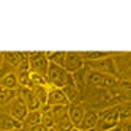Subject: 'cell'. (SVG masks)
Instances as JSON below:
<instances>
[{"mask_svg":"<svg viewBox=\"0 0 131 131\" xmlns=\"http://www.w3.org/2000/svg\"><path fill=\"white\" fill-rule=\"evenodd\" d=\"M84 84L90 89H106L111 90L118 85V79L114 76H107V74H101L93 70H85V76H84Z\"/></svg>","mask_w":131,"mask_h":131,"instance_id":"cell-1","label":"cell"},{"mask_svg":"<svg viewBox=\"0 0 131 131\" xmlns=\"http://www.w3.org/2000/svg\"><path fill=\"white\" fill-rule=\"evenodd\" d=\"M120 125L118 120V106H111L98 112V123H96V129L98 131H106Z\"/></svg>","mask_w":131,"mask_h":131,"instance_id":"cell-2","label":"cell"},{"mask_svg":"<svg viewBox=\"0 0 131 131\" xmlns=\"http://www.w3.org/2000/svg\"><path fill=\"white\" fill-rule=\"evenodd\" d=\"M68 78H70V73L65 71V68L59 67L55 63H49L48 71H46V82H48L49 87L62 89L68 82Z\"/></svg>","mask_w":131,"mask_h":131,"instance_id":"cell-3","label":"cell"},{"mask_svg":"<svg viewBox=\"0 0 131 131\" xmlns=\"http://www.w3.org/2000/svg\"><path fill=\"white\" fill-rule=\"evenodd\" d=\"M87 65H89V70L98 71L101 74H107V76H114V78L118 76V71L115 67V59L112 55H109L106 59H101V60H96V62H89Z\"/></svg>","mask_w":131,"mask_h":131,"instance_id":"cell-4","label":"cell"},{"mask_svg":"<svg viewBox=\"0 0 131 131\" xmlns=\"http://www.w3.org/2000/svg\"><path fill=\"white\" fill-rule=\"evenodd\" d=\"M29 65H30V71L41 74L46 78V71H48L49 62L46 59L44 52H29Z\"/></svg>","mask_w":131,"mask_h":131,"instance_id":"cell-5","label":"cell"},{"mask_svg":"<svg viewBox=\"0 0 131 131\" xmlns=\"http://www.w3.org/2000/svg\"><path fill=\"white\" fill-rule=\"evenodd\" d=\"M6 114H10L13 118H16L17 122H21V123H24V120L27 117V112H29V109H27L25 106V103L19 98V96H16L13 101H10L6 104Z\"/></svg>","mask_w":131,"mask_h":131,"instance_id":"cell-6","label":"cell"},{"mask_svg":"<svg viewBox=\"0 0 131 131\" xmlns=\"http://www.w3.org/2000/svg\"><path fill=\"white\" fill-rule=\"evenodd\" d=\"M84 67H85V63H84L82 57L79 52H67L65 54V63H63V68L67 73L73 74L76 73L79 70H82Z\"/></svg>","mask_w":131,"mask_h":131,"instance_id":"cell-7","label":"cell"},{"mask_svg":"<svg viewBox=\"0 0 131 131\" xmlns=\"http://www.w3.org/2000/svg\"><path fill=\"white\" fill-rule=\"evenodd\" d=\"M48 106H70V101L68 98L65 96V93L62 89H54V87H49V92H48V101H46Z\"/></svg>","mask_w":131,"mask_h":131,"instance_id":"cell-8","label":"cell"},{"mask_svg":"<svg viewBox=\"0 0 131 131\" xmlns=\"http://www.w3.org/2000/svg\"><path fill=\"white\" fill-rule=\"evenodd\" d=\"M24 128V123L13 118L5 111H0V131H21Z\"/></svg>","mask_w":131,"mask_h":131,"instance_id":"cell-9","label":"cell"},{"mask_svg":"<svg viewBox=\"0 0 131 131\" xmlns=\"http://www.w3.org/2000/svg\"><path fill=\"white\" fill-rule=\"evenodd\" d=\"M96 123H98V112L93 111V109H85V112H84V117H82V120H81L78 129L87 131V129H90V128H96Z\"/></svg>","mask_w":131,"mask_h":131,"instance_id":"cell-10","label":"cell"},{"mask_svg":"<svg viewBox=\"0 0 131 131\" xmlns=\"http://www.w3.org/2000/svg\"><path fill=\"white\" fill-rule=\"evenodd\" d=\"M84 112H85V107L81 104H70L68 106V117L71 120V123L74 125V128H78L81 120L84 117Z\"/></svg>","mask_w":131,"mask_h":131,"instance_id":"cell-11","label":"cell"},{"mask_svg":"<svg viewBox=\"0 0 131 131\" xmlns=\"http://www.w3.org/2000/svg\"><path fill=\"white\" fill-rule=\"evenodd\" d=\"M0 87L8 89V90H17L19 89V82H17L16 73H10V74H6V76H3L0 79Z\"/></svg>","mask_w":131,"mask_h":131,"instance_id":"cell-12","label":"cell"},{"mask_svg":"<svg viewBox=\"0 0 131 131\" xmlns=\"http://www.w3.org/2000/svg\"><path fill=\"white\" fill-rule=\"evenodd\" d=\"M2 54H3V62L13 67L14 70L22 62V52H2Z\"/></svg>","mask_w":131,"mask_h":131,"instance_id":"cell-13","label":"cell"},{"mask_svg":"<svg viewBox=\"0 0 131 131\" xmlns=\"http://www.w3.org/2000/svg\"><path fill=\"white\" fill-rule=\"evenodd\" d=\"M32 92L35 98L38 100V103L41 106L46 104V101H48V92H49V85H35L32 87Z\"/></svg>","mask_w":131,"mask_h":131,"instance_id":"cell-14","label":"cell"},{"mask_svg":"<svg viewBox=\"0 0 131 131\" xmlns=\"http://www.w3.org/2000/svg\"><path fill=\"white\" fill-rule=\"evenodd\" d=\"M54 129H55V131H73V129H74V125L71 123L68 114H65V115L60 117L59 120H55Z\"/></svg>","mask_w":131,"mask_h":131,"instance_id":"cell-15","label":"cell"},{"mask_svg":"<svg viewBox=\"0 0 131 131\" xmlns=\"http://www.w3.org/2000/svg\"><path fill=\"white\" fill-rule=\"evenodd\" d=\"M81 57L84 60V63H89V62H96V60H101V59H106L109 57V52H79Z\"/></svg>","mask_w":131,"mask_h":131,"instance_id":"cell-16","label":"cell"},{"mask_svg":"<svg viewBox=\"0 0 131 131\" xmlns=\"http://www.w3.org/2000/svg\"><path fill=\"white\" fill-rule=\"evenodd\" d=\"M41 123V112L38 111H29L27 112V117L24 120V125L27 126H35V125H40Z\"/></svg>","mask_w":131,"mask_h":131,"instance_id":"cell-17","label":"cell"},{"mask_svg":"<svg viewBox=\"0 0 131 131\" xmlns=\"http://www.w3.org/2000/svg\"><path fill=\"white\" fill-rule=\"evenodd\" d=\"M16 96H17L16 90H8V89L0 87V106H6L8 103L13 101Z\"/></svg>","mask_w":131,"mask_h":131,"instance_id":"cell-18","label":"cell"},{"mask_svg":"<svg viewBox=\"0 0 131 131\" xmlns=\"http://www.w3.org/2000/svg\"><path fill=\"white\" fill-rule=\"evenodd\" d=\"M46 54V59H48L49 63H55L59 67L63 68V63H65V54L67 52H44Z\"/></svg>","mask_w":131,"mask_h":131,"instance_id":"cell-19","label":"cell"},{"mask_svg":"<svg viewBox=\"0 0 131 131\" xmlns=\"http://www.w3.org/2000/svg\"><path fill=\"white\" fill-rule=\"evenodd\" d=\"M129 115H131V107H129L128 103L118 104V120H120V123L129 122Z\"/></svg>","mask_w":131,"mask_h":131,"instance_id":"cell-20","label":"cell"},{"mask_svg":"<svg viewBox=\"0 0 131 131\" xmlns=\"http://www.w3.org/2000/svg\"><path fill=\"white\" fill-rule=\"evenodd\" d=\"M14 71H16V70H14L13 67H10L8 63L3 62V65L0 67V79H2L3 76H6V74H10V73H14Z\"/></svg>","mask_w":131,"mask_h":131,"instance_id":"cell-21","label":"cell"},{"mask_svg":"<svg viewBox=\"0 0 131 131\" xmlns=\"http://www.w3.org/2000/svg\"><path fill=\"white\" fill-rule=\"evenodd\" d=\"M29 131H46V128L40 123V125H35V126H29Z\"/></svg>","mask_w":131,"mask_h":131,"instance_id":"cell-22","label":"cell"},{"mask_svg":"<svg viewBox=\"0 0 131 131\" xmlns=\"http://www.w3.org/2000/svg\"><path fill=\"white\" fill-rule=\"evenodd\" d=\"M123 128H122V123L120 125H117V126H114V128H111V129H106V131H122Z\"/></svg>","mask_w":131,"mask_h":131,"instance_id":"cell-23","label":"cell"},{"mask_svg":"<svg viewBox=\"0 0 131 131\" xmlns=\"http://www.w3.org/2000/svg\"><path fill=\"white\" fill-rule=\"evenodd\" d=\"M2 65H3V54L0 52V67H2Z\"/></svg>","mask_w":131,"mask_h":131,"instance_id":"cell-24","label":"cell"},{"mask_svg":"<svg viewBox=\"0 0 131 131\" xmlns=\"http://www.w3.org/2000/svg\"><path fill=\"white\" fill-rule=\"evenodd\" d=\"M87 131H98L96 128H90V129H87Z\"/></svg>","mask_w":131,"mask_h":131,"instance_id":"cell-25","label":"cell"},{"mask_svg":"<svg viewBox=\"0 0 131 131\" xmlns=\"http://www.w3.org/2000/svg\"><path fill=\"white\" fill-rule=\"evenodd\" d=\"M46 131H55V129L54 128H49V129H46Z\"/></svg>","mask_w":131,"mask_h":131,"instance_id":"cell-26","label":"cell"},{"mask_svg":"<svg viewBox=\"0 0 131 131\" xmlns=\"http://www.w3.org/2000/svg\"><path fill=\"white\" fill-rule=\"evenodd\" d=\"M73 131H81V129H78V128H74V129H73Z\"/></svg>","mask_w":131,"mask_h":131,"instance_id":"cell-27","label":"cell"}]
</instances>
